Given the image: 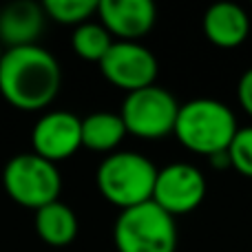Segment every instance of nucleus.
Wrapping results in <instances>:
<instances>
[{"label":"nucleus","instance_id":"nucleus-14","mask_svg":"<svg viewBox=\"0 0 252 252\" xmlns=\"http://www.w3.org/2000/svg\"><path fill=\"white\" fill-rule=\"evenodd\" d=\"M126 126L120 113L95 111L82 118V146L93 153H115V148L126 137Z\"/></svg>","mask_w":252,"mask_h":252},{"label":"nucleus","instance_id":"nucleus-4","mask_svg":"<svg viewBox=\"0 0 252 252\" xmlns=\"http://www.w3.org/2000/svg\"><path fill=\"white\" fill-rule=\"evenodd\" d=\"M113 244L118 252H175L177 223L155 201H146L118 215Z\"/></svg>","mask_w":252,"mask_h":252},{"label":"nucleus","instance_id":"nucleus-16","mask_svg":"<svg viewBox=\"0 0 252 252\" xmlns=\"http://www.w3.org/2000/svg\"><path fill=\"white\" fill-rule=\"evenodd\" d=\"M42 9L58 25L80 27L97 13V0H44Z\"/></svg>","mask_w":252,"mask_h":252},{"label":"nucleus","instance_id":"nucleus-19","mask_svg":"<svg viewBox=\"0 0 252 252\" xmlns=\"http://www.w3.org/2000/svg\"><path fill=\"white\" fill-rule=\"evenodd\" d=\"M2 56H4V47H2V42H0V60H2Z\"/></svg>","mask_w":252,"mask_h":252},{"label":"nucleus","instance_id":"nucleus-6","mask_svg":"<svg viewBox=\"0 0 252 252\" xmlns=\"http://www.w3.org/2000/svg\"><path fill=\"white\" fill-rule=\"evenodd\" d=\"M179 102L164 87L151 84L146 89L126 93L120 118L126 133L142 139H159L175 130Z\"/></svg>","mask_w":252,"mask_h":252},{"label":"nucleus","instance_id":"nucleus-12","mask_svg":"<svg viewBox=\"0 0 252 252\" xmlns=\"http://www.w3.org/2000/svg\"><path fill=\"white\" fill-rule=\"evenodd\" d=\"M204 33L215 47L235 49L246 42L250 33V18L237 2L210 4L204 13Z\"/></svg>","mask_w":252,"mask_h":252},{"label":"nucleus","instance_id":"nucleus-18","mask_svg":"<svg viewBox=\"0 0 252 252\" xmlns=\"http://www.w3.org/2000/svg\"><path fill=\"white\" fill-rule=\"evenodd\" d=\"M237 97H239L241 109L252 118V66L248 71H244V75L239 78V84H237Z\"/></svg>","mask_w":252,"mask_h":252},{"label":"nucleus","instance_id":"nucleus-2","mask_svg":"<svg viewBox=\"0 0 252 252\" xmlns=\"http://www.w3.org/2000/svg\"><path fill=\"white\" fill-rule=\"evenodd\" d=\"M237 128V115L228 104L213 97H197L179 104L173 135L190 153L213 157L228 151Z\"/></svg>","mask_w":252,"mask_h":252},{"label":"nucleus","instance_id":"nucleus-11","mask_svg":"<svg viewBox=\"0 0 252 252\" xmlns=\"http://www.w3.org/2000/svg\"><path fill=\"white\" fill-rule=\"evenodd\" d=\"M47 13L33 0H13L0 7V42L4 49L38 44L44 31Z\"/></svg>","mask_w":252,"mask_h":252},{"label":"nucleus","instance_id":"nucleus-15","mask_svg":"<svg viewBox=\"0 0 252 252\" xmlns=\"http://www.w3.org/2000/svg\"><path fill=\"white\" fill-rule=\"evenodd\" d=\"M113 35L100 25V22H84V25L75 27L73 35H71V47H73V53L80 58V60L87 62H97L100 64L102 58L106 56V51L113 44Z\"/></svg>","mask_w":252,"mask_h":252},{"label":"nucleus","instance_id":"nucleus-17","mask_svg":"<svg viewBox=\"0 0 252 252\" xmlns=\"http://www.w3.org/2000/svg\"><path fill=\"white\" fill-rule=\"evenodd\" d=\"M230 168L252 179V126H239L226 151Z\"/></svg>","mask_w":252,"mask_h":252},{"label":"nucleus","instance_id":"nucleus-7","mask_svg":"<svg viewBox=\"0 0 252 252\" xmlns=\"http://www.w3.org/2000/svg\"><path fill=\"white\" fill-rule=\"evenodd\" d=\"M206 197V177L197 166L188 161H175L157 168L153 199L161 210L173 217L188 215L199 208Z\"/></svg>","mask_w":252,"mask_h":252},{"label":"nucleus","instance_id":"nucleus-9","mask_svg":"<svg viewBox=\"0 0 252 252\" xmlns=\"http://www.w3.org/2000/svg\"><path fill=\"white\" fill-rule=\"evenodd\" d=\"M31 146L47 161H64L82 148V118L71 111H47L31 128Z\"/></svg>","mask_w":252,"mask_h":252},{"label":"nucleus","instance_id":"nucleus-1","mask_svg":"<svg viewBox=\"0 0 252 252\" xmlns=\"http://www.w3.org/2000/svg\"><path fill=\"white\" fill-rule=\"evenodd\" d=\"M62 69L58 58L40 44L4 49L0 60V95L13 109L44 111L58 97Z\"/></svg>","mask_w":252,"mask_h":252},{"label":"nucleus","instance_id":"nucleus-5","mask_svg":"<svg viewBox=\"0 0 252 252\" xmlns=\"http://www.w3.org/2000/svg\"><path fill=\"white\" fill-rule=\"evenodd\" d=\"M2 188L9 199L29 210H38L60 199L62 177L58 164L35 153H18L2 168Z\"/></svg>","mask_w":252,"mask_h":252},{"label":"nucleus","instance_id":"nucleus-3","mask_svg":"<svg viewBox=\"0 0 252 252\" xmlns=\"http://www.w3.org/2000/svg\"><path fill=\"white\" fill-rule=\"evenodd\" d=\"M157 166L135 151H115L100 161L95 184L100 195L120 210L146 204L153 199Z\"/></svg>","mask_w":252,"mask_h":252},{"label":"nucleus","instance_id":"nucleus-10","mask_svg":"<svg viewBox=\"0 0 252 252\" xmlns=\"http://www.w3.org/2000/svg\"><path fill=\"white\" fill-rule=\"evenodd\" d=\"M100 25L122 42H139L155 27L157 7L153 0H97Z\"/></svg>","mask_w":252,"mask_h":252},{"label":"nucleus","instance_id":"nucleus-13","mask_svg":"<svg viewBox=\"0 0 252 252\" xmlns=\"http://www.w3.org/2000/svg\"><path fill=\"white\" fill-rule=\"evenodd\" d=\"M33 226L40 239L44 244L53 246V248H62V246L73 244V239L78 237V230H80V223L73 208L62 204L60 199L35 210Z\"/></svg>","mask_w":252,"mask_h":252},{"label":"nucleus","instance_id":"nucleus-8","mask_svg":"<svg viewBox=\"0 0 252 252\" xmlns=\"http://www.w3.org/2000/svg\"><path fill=\"white\" fill-rule=\"evenodd\" d=\"M100 71L113 87L133 93L155 84L159 64H157L155 53L148 47L139 42L115 40L106 56L102 58Z\"/></svg>","mask_w":252,"mask_h":252}]
</instances>
